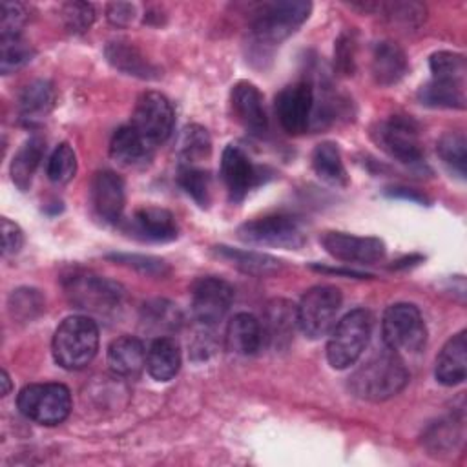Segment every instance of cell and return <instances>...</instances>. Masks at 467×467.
<instances>
[{
  "label": "cell",
  "mask_w": 467,
  "mask_h": 467,
  "mask_svg": "<svg viewBox=\"0 0 467 467\" xmlns=\"http://www.w3.org/2000/svg\"><path fill=\"white\" fill-rule=\"evenodd\" d=\"M179 186L201 206L206 208L212 199V177L208 171L197 166L181 164L177 173Z\"/></svg>",
  "instance_id": "d590c367"
},
{
  "label": "cell",
  "mask_w": 467,
  "mask_h": 467,
  "mask_svg": "<svg viewBox=\"0 0 467 467\" xmlns=\"http://www.w3.org/2000/svg\"><path fill=\"white\" fill-rule=\"evenodd\" d=\"M77 155L67 142H60L47 159L46 175L55 184H66L75 177Z\"/></svg>",
  "instance_id": "74e56055"
},
{
  "label": "cell",
  "mask_w": 467,
  "mask_h": 467,
  "mask_svg": "<svg viewBox=\"0 0 467 467\" xmlns=\"http://www.w3.org/2000/svg\"><path fill=\"white\" fill-rule=\"evenodd\" d=\"M0 381H2V396H7L9 390H11V379H9V374L5 370H2Z\"/></svg>",
  "instance_id": "681fc988"
},
{
  "label": "cell",
  "mask_w": 467,
  "mask_h": 467,
  "mask_svg": "<svg viewBox=\"0 0 467 467\" xmlns=\"http://www.w3.org/2000/svg\"><path fill=\"white\" fill-rule=\"evenodd\" d=\"M91 204L104 223L117 224L126 204L122 177L111 170L97 171L91 181Z\"/></svg>",
  "instance_id": "2e32d148"
},
{
  "label": "cell",
  "mask_w": 467,
  "mask_h": 467,
  "mask_svg": "<svg viewBox=\"0 0 467 467\" xmlns=\"http://www.w3.org/2000/svg\"><path fill=\"white\" fill-rule=\"evenodd\" d=\"M62 286L69 303L88 314L111 317L122 308L124 288L91 272H71L64 275Z\"/></svg>",
  "instance_id": "3957f363"
},
{
  "label": "cell",
  "mask_w": 467,
  "mask_h": 467,
  "mask_svg": "<svg viewBox=\"0 0 467 467\" xmlns=\"http://www.w3.org/2000/svg\"><path fill=\"white\" fill-rule=\"evenodd\" d=\"M57 100L55 88L49 80L29 82L18 97V115L26 126L42 124L53 111Z\"/></svg>",
  "instance_id": "ffe728a7"
},
{
  "label": "cell",
  "mask_w": 467,
  "mask_h": 467,
  "mask_svg": "<svg viewBox=\"0 0 467 467\" xmlns=\"http://www.w3.org/2000/svg\"><path fill=\"white\" fill-rule=\"evenodd\" d=\"M24 244V234L20 226L7 217L2 219V254L7 255H16Z\"/></svg>",
  "instance_id": "f6af8a7d"
},
{
  "label": "cell",
  "mask_w": 467,
  "mask_h": 467,
  "mask_svg": "<svg viewBox=\"0 0 467 467\" xmlns=\"http://www.w3.org/2000/svg\"><path fill=\"white\" fill-rule=\"evenodd\" d=\"M429 67L432 77H445V78H460L465 80L467 64L465 57L454 51H436L429 58Z\"/></svg>",
  "instance_id": "60d3db41"
},
{
  "label": "cell",
  "mask_w": 467,
  "mask_h": 467,
  "mask_svg": "<svg viewBox=\"0 0 467 467\" xmlns=\"http://www.w3.org/2000/svg\"><path fill=\"white\" fill-rule=\"evenodd\" d=\"M392 195H401L403 199H410V201H416V202H425V197L414 193V192H407V188H398V192H392Z\"/></svg>",
  "instance_id": "c3c4849f"
},
{
  "label": "cell",
  "mask_w": 467,
  "mask_h": 467,
  "mask_svg": "<svg viewBox=\"0 0 467 467\" xmlns=\"http://www.w3.org/2000/svg\"><path fill=\"white\" fill-rule=\"evenodd\" d=\"M314 88L306 80L285 86L275 97V115L281 128L290 135H299L310 126L314 113Z\"/></svg>",
  "instance_id": "7c38bea8"
},
{
  "label": "cell",
  "mask_w": 467,
  "mask_h": 467,
  "mask_svg": "<svg viewBox=\"0 0 467 467\" xmlns=\"http://www.w3.org/2000/svg\"><path fill=\"white\" fill-rule=\"evenodd\" d=\"M418 99L421 104L431 106V108L463 109L465 108V80L432 77L425 86H421V89L418 91Z\"/></svg>",
  "instance_id": "4316f807"
},
{
  "label": "cell",
  "mask_w": 467,
  "mask_h": 467,
  "mask_svg": "<svg viewBox=\"0 0 467 467\" xmlns=\"http://www.w3.org/2000/svg\"><path fill=\"white\" fill-rule=\"evenodd\" d=\"M372 334V316L365 308H354L332 327L327 343V359L332 368L343 370L354 365L365 352Z\"/></svg>",
  "instance_id": "5b68a950"
},
{
  "label": "cell",
  "mask_w": 467,
  "mask_h": 467,
  "mask_svg": "<svg viewBox=\"0 0 467 467\" xmlns=\"http://www.w3.org/2000/svg\"><path fill=\"white\" fill-rule=\"evenodd\" d=\"M153 150L131 124L117 128L109 140V155L122 166L144 164Z\"/></svg>",
  "instance_id": "7402d4cb"
},
{
  "label": "cell",
  "mask_w": 467,
  "mask_h": 467,
  "mask_svg": "<svg viewBox=\"0 0 467 467\" xmlns=\"http://www.w3.org/2000/svg\"><path fill=\"white\" fill-rule=\"evenodd\" d=\"M407 67V57L398 44L390 40H381L374 44L370 71L379 86H392L400 82L405 77Z\"/></svg>",
  "instance_id": "44dd1931"
},
{
  "label": "cell",
  "mask_w": 467,
  "mask_h": 467,
  "mask_svg": "<svg viewBox=\"0 0 467 467\" xmlns=\"http://www.w3.org/2000/svg\"><path fill=\"white\" fill-rule=\"evenodd\" d=\"M234 301V288L221 277H199L192 286V310L204 327L223 321Z\"/></svg>",
  "instance_id": "4fadbf2b"
},
{
  "label": "cell",
  "mask_w": 467,
  "mask_h": 467,
  "mask_svg": "<svg viewBox=\"0 0 467 467\" xmlns=\"http://www.w3.org/2000/svg\"><path fill=\"white\" fill-rule=\"evenodd\" d=\"M213 252L217 257L224 259L237 270H241L248 275H255V277L274 275L281 268L279 259H275L268 254H263V252H255V250H241V248L219 244V246H213Z\"/></svg>",
  "instance_id": "cb8c5ba5"
},
{
  "label": "cell",
  "mask_w": 467,
  "mask_h": 467,
  "mask_svg": "<svg viewBox=\"0 0 467 467\" xmlns=\"http://www.w3.org/2000/svg\"><path fill=\"white\" fill-rule=\"evenodd\" d=\"M310 9L312 4L305 0L263 2L252 13L250 35L263 47L277 46L303 26Z\"/></svg>",
  "instance_id": "7a4b0ae2"
},
{
  "label": "cell",
  "mask_w": 467,
  "mask_h": 467,
  "mask_svg": "<svg viewBox=\"0 0 467 467\" xmlns=\"http://www.w3.org/2000/svg\"><path fill=\"white\" fill-rule=\"evenodd\" d=\"M130 226L133 235L155 243L173 241L179 234V226L173 213L159 206H146L137 210L130 221Z\"/></svg>",
  "instance_id": "ac0fdd59"
},
{
  "label": "cell",
  "mask_w": 467,
  "mask_h": 467,
  "mask_svg": "<svg viewBox=\"0 0 467 467\" xmlns=\"http://www.w3.org/2000/svg\"><path fill=\"white\" fill-rule=\"evenodd\" d=\"M108 365L117 376H137L146 365L144 343L135 336H120L108 347Z\"/></svg>",
  "instance_id": "603a6c76"
},
{
  "label": "cell",
  "mask_w": 467,
  "mask_h": 467,
  "mask_svg": "<svg viewBox=\"0 0 467 467\" xmlns=\"http://www.w3.org/2000/svg\"><path fill=\"white\" fill-rule=\"evenodd\" d=\"M323 248L337 261L372 265L383 259L385 243L379 237H361L345 232H325L321 235Z\"/></svg>",
  "instance_id": "5bb4252c"
},
{
  "label": "cell",
  "mask_w": 467,
  "mask_h": 467,
  "mask_svg": "<svg viewBox=\"0 0 467 467\" xmlns=\"http://www.w3.org/2000/svg\"><path fill=\"white\" fill-rule=\"evenodd\" d=\"M354 55H356V40H354L352 33H343L337 38L334 57H336L337 67L345 75H352V71H354Z\"/></svg>",
  "instance_id": "ee69618b"
},
{
  "label": "cell",
  "mask_w": 467,
  "mask_h": 467,
  "mask_svg": "<svg viewBox=\"0 0 467 467\" xmlns=\"http://www.w3.org/2000/svg\"><path fill=\"white\" fill-rule=\"evenodd\" d=\"M44 310V297L35 288H16L9 296V312L15 319L31 321Z\"/></svg>",
  "instance_id": "f35d334b"
},
{
  "label": "cell",
  "mask_w": 467,
  "mask_h": 467,
  "mask_svg": "<svg viewBox=\"0 0 467 467\" xmlns=\"http://www.w3.org/2000/svg\"><path fill=\"white\" fill-rule=\"evenodd\" d=\"M341 301L339 288L330 285H319L306 290L296 306V319L301 332L310 339L327 336L336 325Z\"/></svg>",
  "instance_id": "ba28073f"
},
{
  "label": "cell",
  "mask_w": 467,
  "mask_h": 467,
  "mask_svg": "<svg viewBox=\"0 0 467 467\" xmlns=\"http://www.w3.org/2000/svg\"><path fill=\"white\" fill-rule=\"evenodd\" d=\"M108 62L126 73L139 78H159V69L130 42H109L104 49Z\"/></svg>",
  "instance_id": "83f0119b"
},
{
  "label": "cell",
  "mask_w": 467,
  "mask_h": 467,
  "mask_svg": "<svg viewBox=\"0 0 467 467\" xmlns=\"http://www.w3.org/2000/svg\"><path fill=\"white\" fill-rule=\"evenodd\" d=\"M46 151V140L40 135H33L27 140L22 142V146L16 150L13 161H11V179L26 192L31 186V179L44 157Z\"/></svg>",
  "instance_id": "f1b7e54d"
},
{
  "label": "cell",
  "mask_w": 467,
  "mask_h": 467,
  "mask_svg": "<svg viewBox=\"0 0 467 467\" xmlns=\"http://www.w3.org/2000/svg\"><path fill=\"white\" fill-rule=\"evenodd\" d=\"M409 381V370L390 348H385L368 358L348 381L350 390L368 401H383L396 396Z\"/></svg>",
  "instance_id": "6da1fadb"
},
{
  "label": "cell",
  "mask_w": 467,
  "mask_h": 467,
  "mask_svg": "<svg viewBox=\"0 0 467 467\" xmlns=\"http://www.w3.org/2000/svg\"><path fill=\"white\" fill-rule=\"evenodd\" d=\"M66 29L73 35L86 33L95 22V7L89 2H66L60 9Z\"/></svg>",
  "instance_id": "ab89813d"
},
{
  "label": "cell",
  "mask_w": 467,
  "mask_h": 467,
  "mask_svg": "<svg viewBox=\"0 0 467 467\" xmlns=\"http://www.w3.org/2000/svg\"><path fill=\"white\" fill-rule=\"evenodd\" d=\"M434 376L445 387L458 385L467 376V332L460 330L441 347L436 356Z\"/></svg>",
  "instance_id": "d6986e66"
},
{
  "label": "cell",
  "mask_w": 467,
  "mask_h": 467,
  "mask_svg": "<svg viewBox=\"0 0 467 467\" xmlns=\"http://www.w3.org/2000/svg\"><path fill=\"white\" fill-rule=\"evenodd\" d=\"M226 345L241 356L255 354L263 345V328L255 316L248 312L235 314L226 328Z\"/></svg>",
  "instance_id": "d4e9b609"
},
{
  "label": "cell",
  "mask_w": 467,
  "mask_h": 467,
  "mask_svg": "<svg viewBox=\"0 0 467 467\" xmlns=\"http://www.w3.org/2000/svg\"><path fill=\"white\" fill-rule=\"evenodd\" d=\"M221 177L228 190L230 201H243L252 188L261 184L263 175L250 157L234 144H228L221 155Z\"/></svg>",
  "instance_id": "9a60e30c"
},
{
  "label": "cell",
  "mask_w": 467,
  "mask_h": 467,
  "mask_svg": "<svg viewBox=\"0 0 467 467\" xmlns=\"http://www.w3.org/2000/svg\"><path fill=\"white\" fill-rule=\"evenodd\" d=\"M26 9L18 2H2L0 4V38L20 35L22 26L26 24Z\"/></svg>",
  "instance_id": "7bdbcfd3"
},
{
  "label": "cell",
  "mask_w": 467,
  "mask_h": 467,
  "mask_svg": "<svg viewBox=\"0 0 467 467\" xmlns=\"http://www.w3.org/2000/svg\"><path fill=\"white\" fill-rule=\"evenodd\" d=\"M146 368L155 381H170L181 368V348L173 337H155L146 350Z\"/></svg>",
  "instance_id": "484cf974"
},
{
  "label": "cell",
  "mask_w": 467,
  "mask_h": 467,
  "mask_svg": "<svg viewBox=\"0 0 467 467\" xmlns=\"http://www.w3.org/2000/svg\"><path fill=\"white\" fill-rule=\"evenodd\" d=\"M376 142L392 159L407 166H423V146L418 124L410 117L392 115L379 122L376 130Z\"/></svg>",
  "instance_id": "30bf717a"
},
{
  "label": "cell",
  "mask_w": 467,
  "mask_h": 467,
  "mask_svg": "<svg viewBox=\"0 0 467 467\" xmlns=\"http://www.w3.org/2000/svg\"><path fill=\"white\" fill-rule=\"evenodd\" d=\"M130 124L155 148L170 139L175 124V109L162 93L146 91L139 97Z\"/></svg>",
  "instance_id": "8fae6325"
},
{
  "label": "cell",
  "mask_w": 467,
  "mask_h": 467,
  "mask_svg": "<svg viewBox=\"0 0 467 467\" xmlns=\"http://www.w3.org/2000/svg\"><path fill=\"white\" fill-rule=\"evenodd\" d=\"M182 316L179 308L164 299H155L142 308V325L146 330L157 334V337L166 336L179 328Z\"/></svg>",
  "instance_id": "d6a6232c"
},
{
  "label": "cell",
  "mask_w": 467,
  "mask_h": 467,
  "mask_svg": "<svg viewBox=\"0 0 467 467\" xmlns=\"http://www.w3.org/2000/svg\"><path fill=\"white\" fill-rule=\"evenodd\" d=\"M237 237L248 244L272 246L283 250H297L305 243L301 223L285 213H274L243 223L237 228Z\"/></svg>",
  "instance_id": "9c48e42d"
},
{
  "label": "cell",
  "mask_w": 467,
  "mask_h": 467,
  "mask_svg": "<svg viewBox=\"0 0 467 467\" xmlns=\"http://www.w3.org/2000/svg\"><path fill=\"white\" fill-rule=\"evenodd\" d=\"M99 350V327L88 316H69L55 330L51 352L66 370L88 367Z\"/></svg>",
  "instance_id": "277c9868"
},
{
  "label": "cell",
  "mask_w": 467,
  "mask_h": 467,
  "mask_svg": "<svg viewBox=\"0 0 467 467\" xmlns=\"http://www.w3.org/2000/svg\"><path fill=\"white\" fill-rule=\"evenodd\" d=\"M294 325H297L296 308L286 301H274L268 308L265 325H261L266 327V332H263V339L268 337L274 345H279L283 339H288L292 336Z\"/></svg>",
  "instance_id": "e575fe53"
},
{
  "label": "cell",
  "mask_w": 467,
  "mask_h": 467,
  "mask_svg": "<svg viewBox=\"0 0 467 467\" xmlns=\"http://www.w3.org/2000/svg\"><path fill=\"white\" fill-rule=\"evenodd\" d=\"M108 20L109 24L117 26V27H122V26H128L133 22V13H135V7L131 4H122V2H117V4H109L108 5Z\"/></svg>",
  "instance_id": "bcb514c9"
},
{
  "label": "cell",
  "mask_w": 467,
  "mask_h": 467,
  "mask_svg": "<svg viewBox=\"0 0 467 467\" xmlns=\"http://www.w3.org/2000/svg\"><path fill=\"white\" fill-rule=\"evenodd\" d=\"M35 51L33 47L20 36H5L0 38V71L2 75H9L27 62H31Z\"/></svg>",
  "instance_id": "8d00e7d4"
},
{
  "label": "cell",
  "mask_w": 467,
  "mask_h": 467,
  "mask_svg": "<svg viewBox=\"0 0 467 467\" xmlns=\"http://www.w3.org/2000/svg\"><path fill=\"white\" fill-rule=\"evenodd\" d=\"M312 170L327 184L343 188L348 184V175L336 142H319L312 151Z\"/></svg>",
  "instance_id": "f546056e"
},
{
  "label": "cell",
  "mask_w": 467,
  "mask_h": 467,
  "mask_svg": "<svg viewBox=\"0 0 467 467\" xmlns=\"http://www.w3.org/2000/svg\"><path fill=\"white\" fill-rule=\"evenodd\" d=\"M385 347L396 354H418L427 343V327L420 308L412 303L390 305L381 319Z\"/></svg>",
  "instance_id": "8992f818"
},
{
  "label": "cell",
  "mask_w": 467,
  "mask_h": 467,
  "mask_svg": "<svg viewBox=\"0 0 467 467\" xmlns=\"http://www.w3.org/2000/svg\"><path fill=\"white\" fill-rule=\"evenodd\" d=\"M438 157L441 159L443 166L460 179H465V166H467V142L465 135L460 131L443 133L436 144Z\"/></svg>",
  "instance_id": "836d02e7"
},
{
  "label": "cell",
  "mask_w": 467,
  "mask_h": 467,
  "mask_svg": "<svg viewBox=\"0 0 467 467\" xmlns=\"http://www.w3.org/2000/svg\"><path fill=\"white\" fill-rule=\"evenodd\" d=\"M230 104L239 124L252 135H263L268 128V119L263 104V95L255 84L241 80L232 88Z\"/></svg>",
  "instance_id": "e0dca14e"
},
{
  "label": "cell",
  "mask_w": 467,
  "mask_h": 467,
  "mask_svg": "<svg viewBox=\"0 0 467 467\" xmlns=\"http://www.w3.org/2000/svg\"><path fill=\"white\" fill-rule=\"evenodd\" d=\"M210 153H212V139L206 128L199 124H190L181 131L179 144H177V155L181 159V164L195 166L197 162L208 159Z\"/></svg>",
  "instance_id": "4dcf8cb0"
},
{
  "label": "cell",
  "mask_w": 467,
  "mask_h": 467,
  "mask_svg": "<svg viewBox=\"0 0 467 467\" xmlns=\"http://www.w3.org/2000/svg\"><path fill=\"white\" fill-rule=\"evenodd\" d=\"M18 410L38 425H58L71 412V392L62 383H31L16 398Z\"/></svg>",
  "instance_id": "52a82bcc"
},
{
  "label": "cell",
  "mask_w": 467,
  "mask_h": 467,
  "mask_svg": "<svg viewBox=\"0 0 467 467\" xmlns=\"http://www.w3.org/2000/svg\"><path fill=\"white\" fill-rule=\"evenodd\" d=\"M319 272H330V274H341L345 277H356V279H363V277H370V274H363L358 270H341V268H325V266H314Z\"/></svg>",
  "instance_id": "7dc6e473"
},
{
  "label": "cell",
  "mask_w": 467,
  "mask_h": 467,
  "mask_svg": "<svg viewBox=\"0 0 467 467\" xmlns=\"http://www.w3.org/2000/svg\"><path fill=\"white\" fill-rule=\"evenodd\" d=\"M363 11H378L389 22L403 27H418L425 20V5L418 2H365Z\"/></svg>",
  "instance_id": "1f68e13d"
},
{
  "label": "cell",
  "mask_w": 467,
  "mask_h": 467,
  "mask_svg": "<svg viewBox=\"0 0 467 467\" xmlns=\"http://www.w3.org/2000/svg\"><path fill=\"white\" fill-rule=\"evenodd\" d=\"M108 259L126 265L144 275H155V277H164L170 268L168 265L153 255H142V254H109Z\"/></svg>",
  "instance_id": "b9f144b4"
}]
</instances>
